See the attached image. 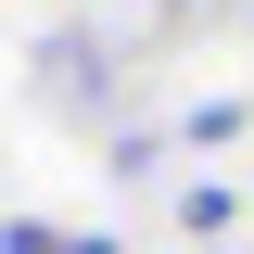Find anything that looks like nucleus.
<instances>
[{
  "label": "nucleus",
  "mask_w": 254,
  "mask_h": 254,
  "mask_svg": "<svg viewBox=\"0 0 254 254\" xmlns=\"http://www.w3.org/2000/svg\"><path fill=\"white\" fill-rule=\"evenodd\" d=\"M229 216H242V190H229V178H178V229H190V242H216Z\"/></svg>",
  "instance_id": "1"
},
{
  "label": "nucleus",
  "mask_w": 254,
  "mask_h": 254,
  "mask_svg": "<svg viewBox=\"0 0 254 254\" xmlns=\"http://www.w3.org/2000/svg\"><path fill=\"white\" fill-rule=\"evenodd\" d=\"M242 115H254V102L216 89V102H190V115H178V140H190V153H203V140H242Z\"/></svg>",
  "instance_id": "2"
},
{
  "label": "nucleus",
  "mask_w": 254,
  "mask_h": 254,
  "mask_svg": "<svg viewBox=\"0 0 254 254\" xmlns=\"http://www.w3.org/2000/svg\"><path fill=\"white\" fill-rule=\"evenodd\" d=\"M76 229H38V216H0V254H64Z\"/></svg>",
  "instance_id": "3"
},
{
  "label": "nucleus",
  "mask_w": 254,
  "mask_h": 254,
  "mask_svg": "<svg viewBox=\"0 0 254 254\" xmlns=\"http://www.w3.org/2000/svg\"><path fill=\"white\" fill-rule=\"evenodd\" d=\"M64 254H127V242H115V229H76V242H64Z\"/></svg>",
  "instance_id": "4"
}]
</instances>
